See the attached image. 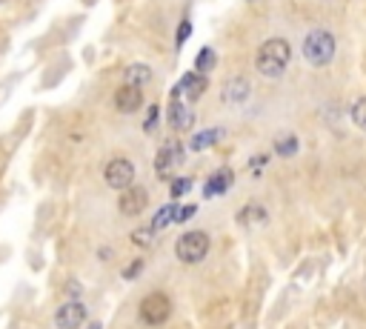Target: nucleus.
<instances>
[{"instance_id": "nucleus-2", "label": "nucleus", "mask_w": 366, "mask_h": 329, "mask_svg": "<svg viewBox=\"0 0 366 329\" xmlns=\"http://www.w3.org/2000/svg\"><path fill=\"white\" fill-rule=\"evenodd\" d=\"M303 55L312 66H327L335 58V37L327 29H315L303 40Z\"/></svg>"}, {"instance_id": "nucleus-17", "label": "nucleus", "mask_w": 366, "mask_h": 329, "mask_svg": "<svg viewBox=\"0 0 366 329\" xmlns=\"http://www.w3.org/2000/svg\"><path fill=\"white\" fill-rule=\"evenodd\" d=\"M220 135H223V129H220V127H215V129H209V132H201V135H195V138H192V149H195V152H201V149H206V146L217 143V141H220Z\"/></svg>"}, {"instance_id": "nucleus-23", "label": "nucleus", "mask_w": 366, "mask_h": 329, "mask_svg": "<svg viewBox=\"0 0 366 329\" xmlns=\"http://www.w3.org/2000/svg\"><path fill=\"white\" fill-rule=\"evenodd\" d=\"M141 272H144V261H132V264H129V269H123V278H126V280H132V278H137Z\"/></svg>"}, {"instance_id": "nucleus-9", "label": "nucleus", "mask_w": 366, "mask_h": 329, "mask_svg": "<svg viewBox=\"0 0 366 329\" xmlns=\"http://www.w3.org/2000/svg\"><path fill=\"white\" fill-rule=\"evenodd\" d=\"M115 106H118V112H123V115H132V112H137L144 106V92L141 89H134V86H120L118 92H115Z\"/></svg>"}, {"instance_id": "nucleus-3", "label": "nucleus", "mask_w": 366, "mask_h": 329, "mask_svg": "<svg viewBox=\"0 0 366 329\" xmlns=\"http://www.w3.org/2000/svg\"><path fill=\"white\" fill-rule=\"evenodd\" d=\"M206 252H209V235L201 232V229L180 235L177 243H175V255L183 264H198V261L206 258Z\"/></svg>"}, {"instance_id": "nucleus-18", "label": "nucleus", "mask_w": 366, "mask_h": 329, "mask_svg": "<svg viewBox=\"0 0 366 329\" xmlns=\"http://www.w3.org/2000/svg\"><path fill=\"white\" fill-rule=\"evenodd\" d=\"M274 152H278L281 157H292L298 152V138L295 135H281L274 138Z\"/></svg>"}, {"instance_id": "nucleus-6", "label": "nucleus", "mask_w": 366, "mask_h": 329, "mask_svg": "<svg viewBox=\"0 0 366 329\" xmlns=\"http://www.w3.org/2000/svg\"><path fill=\"white\" fill-rule=\"evenodd\" d=\"M149 203V192L144 186H129L120 198H118V209L126 215V218H137Z\"/></svg>"}, {"instance_id": "nucleus-19", "label": "nucleus", "mask_w": 366, "mask_h": 329, "mask_svg": "<svg viewBox=\"0 0 366 329\" xmlns=\"http://www.w3.org/2000/svg\"><path fill=\"white\" fill-rule=\"evenodd\" d=\"M152 240H155V229L152 226H141V229L132 232V243H137V246H152Z\"/></svg>"}, {"instance_id": "nucleus-10", "label": "nucleus", "mask_w": 366, "mask_h": 329, "mask_svg": "<svg viewBox=\"0 0 366 329\" xmlns=\"http://www.w3.org/2000/svg\"><path fill=\"white\" fill-rule=\"evenodd\" d=\"M180 160V146L172 141V143H166L160 152H158V157H155V172H158V178H172V169H175V163Z\"/></svg>"}, {"instance_id": "nucleus-8", "label": "nucleus", "mask_w": 366, "mask_h": 329, "mask_svg": "<svg viewBox=\"0 0 366 329\" xmlns=\"http://www.w3.org/2000/svg\"><path fill=\"white\" fill-rule=\"evenodd\" d=\"M192 120H195L192 109L187 103H180V89L175 86L172 89V106H169V127L183 132V129H192Z\"/></svg>"}, {"instance_id": "nucleus-16", "label": "nucleus", "mask_w": 366, "mask_h": 329, "mask_svg": "<svg viewBox=\"0 0 366 329\" xmlns=\"http://www.w3.org/2000/svg\"><path fill=\"white\" fill-rule=\"evenodd\" d=\"M215 66H217V55H215V49L203 46V49L198 52V60H195V72H201V75H209V72H212Z\"/></svg>"}, {"instance_id": "nucleus-13", "label": "nucleus", "mask_w": 366, "mask_h": 329, "mask_svg": "<svg viewBox=\"0 0 366 329\" xmlns=\"http://www.w3.org/2000/svg\"><path fill=\"white\" fill-rule=\"evenodd\" d=\"M149 80H152V69L144 66V63H132V66H126V72H123V84H126V86H134V89L146 86Z\"/></svg>"}, {"instance_id": "nucleus-27", "label": "nucleus", "mask_w": 366, "mask_h": 329, "mask_svg": "<svg viewBox=\"0 0 366 329\" xmlns=\"http://www.w3.org/2000/svg\"><path fill=\"white\" fill-rule=\"evenodd\" d=\"M0 4H4V0H0Z\"/></svg>"}, {"instance_id": "nucleus-26", "label": "nucleus", "mask_w": 366, "mask_h": 329, "mask_svg": "<svg viewBox=\"0 0 366 329\" xmlns=\"http://www.w3.org/2000/svg\"><path fill=\"white\" fill-rule=\"evenodd\" d=\"M89 329H103V326H101V323H98V321H95V323H92V326H89Z\"/></svg>"}, {"instance_id": "nucleus-4", "label": "nucleus", "mask_w": 366, "mask_h": 329, "mask_svg": "<svg viewBox=\"0 0 366 329\" xmlns=\"http://www.w3.org/2000/svg\"><path fill=\"white\" fill-rule=\"evenodd\" d=\"M137 315H141V321H144L146 326H160V323H166L169 315H172V301H169V295H163V292H149V295L141 301V307H137Z\"/></svg>"}, {"instance_id": "nucleus-21", "label": "nucleus", "mask_w": 366, "mask_h": 329, "mask_svg": "<svg viewBox=\"0 0 366 329\" xmlns=\"http://www.w3.org/2000/svg\"><path fill=\"white\" fill-rule=\"evenodd\" d=\"M189 189H192V178H177V181H172V198L187 195Z\"/></svg>"}, {"instance_id": "nucleus-12", "label": "nucleus", "mask_w": 366, "mask_h": 329, "mask_svg": "<svg viewBox=\"0 0 366 329\" xmlns=\"http://www.w3.org/2000/svg\"><path fill=\"white\" fill-rule=\"evenodd\" d=\"M232 183H235V172H232V169H220V172H215V175L206 181V186H203V198H215V195L226 192Z\"/></svg>"}, {"instance_id": "nucleus-22", "label": "nucleus", "mask_w": 366, "mask_h": 329, "mask_svg": "<svg viewBox=\"0 0 366 329\" xmlns=\"http://www.w3.org/2000/svg\"><path fill=\"white\" fill-rule=\"evenodd\" d=\"M189 32H192V23L189 20H183L180 26H177V46H183L189 40Z\"/></svg>"}, {"instance_id": "nucleus-5", "label": "nucleus", "mask_w": 366, "mask_h": 329, "mask_svg": "<svg viewBox=\"0 0 366 329\" xmlns=\"http://www.w3.org/2000/svg\"><path fill=\"white\" fill-rule=\"evenodd\" d=\"M103 178H106V183H109L112 189L126 192V189L132 186V181H134V167H132V160H126V157L109 160L106 169H103Z\"/></svg>"}, {"instance_id": "nucleus-7", "label": "nucleus", "mask_w": 366, "mask_h": 329, "mask_svg": "<svg viewBox=\"0 0 366 329\" xmlns=\"http://www.w3.org/2000/svg\"><path fill=\"white\" fill-rule=\"evenodd\" d=\"M83 321H86V307H83L80 301H66V304L58 307V312H55L58 329H80Z\"/></svg>"}, {"instance_id": "nucleus-25", "label": "nucleus", "mask_w": 366, "mask_h": 329, "mask_svg": "<svg viewBox=\"0 0 366 329\" xmlns=\"http://www.w3.org/2000/svg\"><path fill=\"white\" fill-rule=\"evenodd\" d=\"M66 295H72V298L80 295V283H77V280H69V283H66Z\"/></svg>"}, {"instance_id": "nucleus-15", "label": "nucleus", "mask_w": 366, "mask_h": 329, "mask_svg": "<svg viewBox=\"0 0 366 329\" xmlns=\"http://www.w3.org/2000/svg\"><path fill=\"white\" fill-rule=\"evenodd\" d=\"M175 215H177V207H175V203H166V207H160L158 212H155V218H152V229L158 232V229H166L169 224H175Z\"/></svg>"}, {"instance_id": "nucleus-14", "label": "nucleus", "mask_w": 366, "mask_h": 329, "mask_svg": "<svg viewBox=\"0 0 366 329\" xmlns=\"http://www.w3.org/2000/svg\"><path fill=\"white\" fill-rule=\"evenodd\" d=\"M246 98H249V84L244 77L229 80V84L223 86V101H229V103H244Z\"/></svg>"}, {"instance_id": "nucleus-1", "label": "nucleus", "mask_w": 366, "mask_h": 329, "mask_svg": "<svg viewBox=\"0 0 366 329\" xmlns=\"http://www.w3.org/2000/svg\"><path fill=\"white\" fill-rule=\"evenodd\" d=\"M289 60H292L289 44H286L284 37H272V40H266V44L258 49L255 66H258V72H260L263 77H278V75L286 72Z\"/></svg>"}, {"instance_id": "nucleus-11", "label": "nucleus", "mask_w": 366, "mask_h": 329, "mask_svg": "<svg viewBox=\"0 0 366 329\" xmlns=\"http://www.w3.org/2000/svg\"><path fill=\"white\" fill-rule=\"evenodd\" d=\"M206 86H209V80H206V75H201V72H187V75L180 77V84H177L180 95L189 98V101H198V98L206 92Z\"/></svg>"}, {"instance_id": "nucleus-20", "label": "nucleus", "mask_w": 366, "mask_h": 329, "mask_svg": "<svg viewBox=\"0 0 366 329\" xmlns=\"http://www.w3.org/2000/svg\"><path fill=\"white\" fill-rule=\"evenodd\" d=\"M352 120L358 129H366V98H360L355 106H352Z\"/></svg>"}, {"instance_id": "nucleus-24", "label": "nucleus", "mask_w": 366, "mask_h": 329, "mask_svg": "<svg viewBox=\"0 0 366 329\" xmlns=\"http://www.w3.org/2000/svg\"><path fill=\"white\" fill-rule=\"evenodd\" d=\"M192 215H195V207H183V209H177L175 221H187V218H192Z\"/></svg>"}]
</instances>
